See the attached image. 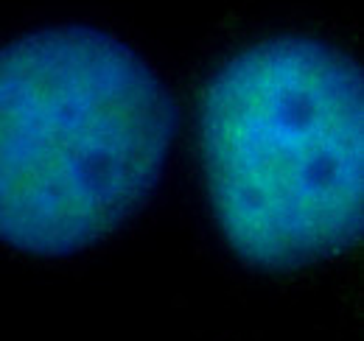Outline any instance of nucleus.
Masks as SVG:
<instances>
[{"instance_id": "obj_1", "label": "nucleus", "mask_w": 364, "mask_h": 341, "mask_svg": "<svg viewBox=\"0 0 364 341\" xmlns=\"http://www.w3.org/2000/svg\"><path fill=\"white\" fill-rule=\"evenodd\" d=\"M177 107L118 37L56 26L0 48V241L70 255L154 190Z\"/></svg>"}, {"instance_id": "obj_2", "label": "nucleus", "mask_w": 364, "mask_h": 341, "mask_svg": "<svg viewBox=\"0 0 364 341\" xmlns=\"http://www.w3.org/2000/svg\"><path fill=\"white\" fill-rule=\"evenodd\" d=\"M216 221L252 266L300 269L362 232L364 87L356 62L303 37L230 56L199 104Z\"/></svg>"}]
</instances>
